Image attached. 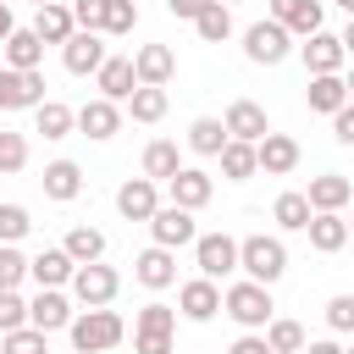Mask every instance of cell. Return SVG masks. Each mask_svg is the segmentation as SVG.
I'll return each mask as SVG.
<instances>
[{
    "mask_svg": "<svg viewBox=\"0 0 354 354\" xmlns=\"http://www.w3.org/2000/svg\"><path fill=\"white\" fill-rule=\"evenodd\" d=\"M238 271L249 277V282H282V271H288V243L282 238H271V232H249V238H238Z\"/></svg>",
    "mask_w": 354,
    "mask_h": 354,
    "instance_id": "1",
    "label": "cell"
},
{
    "mask_svg": "<svg viewBox=\"0 0 354 354\" xmlns=\"http://www.w3.org/2000/svg\"><path fill=\"white\" fill-rule=\"evenodd\" d=\"M66 332H72V348H77V354H105V348H116V343L127 337V321L100 304V310H77Z\"/></svg>",
    "mask_w": 354,
    "mask_h": 354,
    "instance_id": "2",
    "label": "cell"
},
{
    "mask_svg": "<svg viewBox=\"0 0 354 354\" xmlns=\"http://www.w3.org/2000/svg\"><path fill=\"white\" fill-rule=\"evenodd\" d=\"M221 310H227L243 332H266V321L277 315L271 288H266V282H249V277H243V282H232V288L221 293Z\"/></svg>",
    "mask_w": 354,
    "mask_h": 354,
    "instance_id": "3",
    "label": "cell"
},
{
    "mask_svg": "<svg viewBox=\"0 0 354 354\" xmlns=\"http://www.w3.org/2000/svg\"><path fill=\"white\" fill-rule=\"evenodd\" d=\"M72 299L83 304V310H100V304H111L116 293H122V277H116V266H105V260H88V266H77L72 271Z\"/></svg>",
    "mask_w": 354,
    "mask_h": 354,
    "instance_id": "4",
    "label": "cell"
},
{
    "mask_svg": "<svg viewBox=\"0 0 354 354\" xmlns=\"http://www.w3.org/2000/svg\"><path fill=\"white\" fill-rule=\"evenodd\" d=\"M288 50H293V33H288L282 22H271V17L249 22V33H243V55H249L254 66H277V61H288Z\"/></svg>",
    "mask_w": 354,
    "mask_h": 354,
    "instance_id": "5",
    "label": "cell"
},
{
    "mask_svg": "<svg viewBox=\"0 0 354 354\" xmlns=\"http://www.w3.org/2000/svg\"><path fill=\"white\" fill-rule=\"evenodd\" d=\"M194 266H199V277H210V282L232 277V271H238V238H227V232H199V238H194Z\"/></svg>",
    "mask_w": 354,
    "mask_h": 354,
    "instance_id": "6",
    "label": "cell"
},
{
    "mask_svg": "<svg viewBox=\"0 0 354 354\" xmlns=\"http://www.w3.org/2000/svg\"><path fill=\"white\" fill-rule=\"evenodd\" d=\"M44 72H17V66H0V111H33L44 94Z\"/></svg>",
    "mask_w": 354,
    "mask_h": 354,
    "instance_id": "7",
    "label": "cell"
},
{
    "mask_svg": "<svg viewBox=\"0 0 354 354\" xmlns=\"http://www.w3.org/2000/svg\"><path fill=\"white\" fill-rule=\"evenodd\" d=\"M72 315H77V310H72V299H66L61 288H39V293L28 299V326H39L44 337L61 332V326H72Z\"/></svg>",
    "mask_w": 354,
    "mask_h": 354,
    "instance_id": "8",
    "label": "cell"
},
{
    "mask_svg": "<svg viewBox=\"0 0 354 354\" xmlns=\"http://www.w3.org/2000/svg\"><path fill=\"white\" fill-rule=\"evenodd\" d=\"M299 55H304V72H310V77H315V72H343V66H348L343 39H337V33H326V28H315V33L299 44Z\"/></svg>",
    "mask_w": 354,
    "mask_h": 354,
    "instance_id": "9",
    "label": "cell"
},
{
    "mask_svg": "<svg viewBox=\"0 0 354 354\" xmlns=\"http://www.w3.org/2000/svg\"><path fill=\"white\" fill-rule=\"evenodd\" d=\"M149 232H155V243H160V249H183V243H194V238H199L194 210H183V205H160V210L149 216Z\"/></svg>",
    "mask_w": 354,
    "mask_h": 354,
    "instance_id": "10",
    "label": "cell"
},
{
    "mask_svg": "<svg viewBox=\"0 0 354 354\" xmlns=\"http://www.w3.org/2000/svg\"><path fill=\"white\" fill-rule=\"evenodd\" d=\"M61 61H66L72 77H88V72H100V61H105V39H100L94 28H77V33L61 44Z\"/></svg>",
    "mask_w": 354,
    "mask_h": 354,
    "instance_id": "11",
    "label": "cell"
},
{
    "mask_svg": "<svg viewBox=\"0 0 354 354\" xmlns=\"http://www.w3.org/2000/svg\"><path fill=\"white\" fill-rule=\"evenodd\" d=\"M221 127H227V138L260 144V138L271 133V116H266V105H254V100H232V105H227V116H221Z\"/></svg>",
    "mask_w": 354,
    "mask_h": 354,
    "instance_id": "12",
    "label": "cell"
},
{
    "mask_svg": "<svg viewBox=\"0 0 354 354\" xmlns=\"http://www.w3.org/2000/svg\"><path fill=\"white\" fill-rule=\"evenodd\" d=\"M166 194H171V205H183V210H205L210 194H216V183H210V171H199V166H177V177H166Z\"/></svg>",
    "mask_w": 354,
    "mask_h": 354,
    "instance_id": "13",
    "label": "cell"
},
{
    "mask_svg": "<svg viewBox=\"0 0 354 354\" xmlns=\"http://www.w3.org/2000/svg\"><path fill=\"white\" fill-rule=\"evenodd\" d=\"M133 72H138V83L166 88V83L177 77V50H171V44H138V50H133Z\"/></svg>",
    "mask_w": 354,
    "mask_h": 354,
    "instance_id": "14",
    "label": "cell"
},
{
    "mask_svg": "<svg viewBox=\"0 0 354 354\" xmlns=\"http://www.w3.org/2000/svg\"><path fill=\"white\" fill-rule=\"evenodd\" d=\"M77 133H88V138H116V133H122V105L105 100V94L83 100V105H77Z\"/></svg>",
    "mask_w": 354,
    "mask_h": 354,
    "instance_id": "15",
    "label": "cell"
},
{
    "mask_svg": "<svg viewBox=\"0 0 354 354\" xmlns=\"http://www.w3.org/2000/svg\"><path fill=\"white\" fill-rule=\"evenodd\" d=\"M116 210H122L127 221H149V216L160 210V183H149V177H127V183L116 188Z\"/></svg>",
    "mask_w": 354,
    "mask_h": 354,
    "instance_id": "16",
    "label": "cell"
},
{
    "mask_svg": "<svg viewBox=\"0 0 354 354\" xmlns=\"http://www.w3.org/2000/svg\"><path fill=\"white\" fill-rule=\"evenodd\" d=\"M216 310H221V288H216L210 277H194V282L177 288V315H183V321H210Z\"/></svg>",
    "mask_w": 354,
    "mask_h": 354,
    "instance_id": "17",
    "label": "cell"
},
{
    "mask_svg": "<svg viewBox=\"0 0 354 354\" xmlns=\"http://www.w3.org/2000/svg\"><path fill=\"white\" fill-rule=\"evenodd\" d=\"M271 22H282L293 39H310L321 28V0H266Z\"/></svg>",
    "mask_w": 354,
    "mask_h": 354,
    "instance_id": "18",
    "label": "cell"
},
{
    "mask_svg": "<svg viewBox=\"0 0 354 354\" xmlns=\"http://www.w3.org/2000/svg\"><path fill=\"white\" fill-rule=\"evenodd\" d=\"M254 160H260L266 177H288V171L299 166V138H288V133H266V138L254 144Z\"/></svg>",
    "mask_w": 354,
    "mask_h": 354,
    "instance_id": "19",
    "label": "cell"
},
{
    "mask_svg": "<svg viewBox=\"0 0 354 354\" xmlns=\"http://www.w3.org/2000/svg\"><path fill=\"white\" fill-rule=\"evenodd\" d=\"M94 83H100V94H105V100H116V105H122V100L138 88L133 55H105V61H100V72H94Z\"/></svg>",
    "mask_w": 354,
    "mask_h": 354,
    "instance_id": "20",
    "label": "cell"
},
{
    "mask_svg": "<svg viewBox=\"0 0 354 354\" xmlns=\"http://www.w3.org/2000/svg\"><path fill=\"white\" fill-rule=\"evenodd\" d=\"M133 277H138L144 288H155V293H160V288H171V282H177V249H160V243H155V249H144V254L133 260Z\"/></svg>",
    "mask_w": 354,
    "mask_h": 354,
    "instance_id": "21",
    "label": "cell"
},
{
    "mask_svg": "<svg viewBox=\"0 0 354 354\" xmlns=\"http://www.w3.org/2000/svg\"><path fill=\"white\" fill-rule=\"evenodd\" d=\"M33 33H39L44 44H66V39L77 33V22H72V6H66V0L33 6Z\"/></svg>",
    "mask_w": 354,
    "mask_h": 354,
    "instance_id": "22",
    "label": "cell"
},
{
    "mask_svg": "<svg viewBox=\"0 0 354 354\" xmlns=\"http://www.w3.org/2000/svg\"><path fill=\"white\" fill-rule=\"evenodd\" d=\"M304 199H310V210H343V205L354 199V183H348L343 171H321V177H310Z\"/></svg>",
    "mask_w": 354,
    "mask_h": 354,
    "instance_id": "23",
    "label": "cell"
},
{
    "mask_svg": "<svg viewBox=\"0 0 354 354\" xmlns=\"http://www.w3.org/2000/svg\"><path fill=\"white\" fill-rule=\"evenodd\" d=\"M72 271H77V260H72L66 249H39V254L28 260V277H33L39 288H66Z\"/></svg>",
    "mask_w": 354,
    "mask_h": 354,
    "instance_id": "24",
    "label": "cell"
},
{
    "mask_svg": "<svg viewBox=\"0 0 354 354\" xmlns=\"http://www.w3.org/2000/svg\"><path fill=\"white\" fill-rule=\"evenodd\" d=\"M0 50H6V66H17V72H39V61H44V39L33 28H11Z\"/></svg>",
    "mask_w": 354,
    "mask_h": 354,
    "instance_id": "25",
    "label": "cell"
},
{
    "mask_svg": "<svg viewBox=\"0 0 354 354\" xmlns=\"http://www.w3.org/2000/svg\"><path fill=\"white\" fill-rule=\"evenodd\" d=\"M304 100H310V111H321V116H332V111H343V105H348V88H343V72H315V77H310V88H304Z\"/></svg>",
    "mask_w": 354,
    "mask_h": 354,
    "instance_id": "26",
    "label": "cell"
},
{
    "mask_svg": "<svg viewBox=\"0 0 354 354\" xmlns=\"http://www.w3.org/2000/svg\"><path fill=\"white\" fill-rule=\"evenodd\" d=\"M304 232H310V249H321V254H337V249L348 243V221H343L337 210H315Z\"/></svg>",
    "mask_w": 354,
    "mask_h": 354,
    "instance_id": "27",
    "label": "cell"
},
{
    "mask_svg": "<svg viewBox=\"0 0 354 354\" xmlns=\"http://www.w3.org/2000/svg\"><path fill=\"white\" fill-rule=\"evenodd\" d=\"M77 194H83V166H77V160H50V166H44V199H61V205H66V199H77Z\"/></svg>",
    "mask_w": 354,
    "mask_h": 354,
    "instance_id": "28",
    "label": "cell"
},
{
    "mask_svg": "<svg viewBox=\"0 0 354 354\" xmlns=\"http://www.w3.org/2000/svg\"><path fill=\"white\" fill-rule=\"evenodd\" d=\"M72 127H77V111H72V105H61V100H39V105H33V133L66 138Z\"/></svg>",
    "mask_w": 354,
    "mask_h": 354,
    "instance_id": "29",
    "label": "cell"
},
{
    "mask_svg": "<svg viewBox=\"0 0 354 354\" xmlns=\"http://www.w3.org/2000/svg\"><path fill=\"white\" fill-rule=\"evenodd\" d=\"M216 160H221V177H227V183H249V177L260 171V160H254V144H243V138H227Z\"/></svg>",
    "mask_w": 354,
    "mask_h": 354,
    "instance_id": "30",
    "label": "cell"
},
{
    "mask_svg": "<svg viewBox=\"0 0 354 354\" xmlns=\"http://www.w3.org/2000/svg\"><path fill=\"white\" fill-rule=\"evenodd\" d=\"M177 166H183V155H177V144H171V138H155V144H144V177H149V183H166V177H177Z\"/></svg>",
    "mask_w": 354,
    "mask_h": 354,
    "instance_id": "31",
    "label": "cell"
},
{
    "mask_svg": "<svg viewBox=\"0 0 354 354\" xmlns=\"http://www.w3.org/2000/svg\"><path fill=\"white\" fill-rule=\"evenodd\" d=\"M221 144H227L221 116H194V122H188V149H194V155H221Z\"/></svg>",
    "mask_w": 354,
    "mask_h": 354,
    "instance_id": "32",
    "label": "cell"
},
{
    "mask_svg": "<svg viewBox=\"0 0 354 354\" xmlns=\"http://www.w3.org/2000/svg\"><path fill=\"white\" fill-rule=\"evenodd\" d=\"M271 216H277V227H282V232H304L315 210H310V199H304V194H293V188H288V194H277Z\"/></svg>",
    "mask_w": 354,
    "mask_h": 354,
    "instance_id": "33",
    "label": "cell"
},
{
    "mask_svg": "<svg viewBox=\"0 0 354 354\" xmlns=\"http://www.w3.org/2000/svg\"><path fill=\"white\" fill-rule=\"evenodd\" d=\"M61 249H66L77 266H88V260H105V232L83 221V227H72V232H66V243H61Z\"/></svg>",
    "mask_w": 354,
    "mask_h": 354,
    "instance_id": "34",
    "label": "cell"
},
{
    "mask_svg": "<svg viewBox=\"0 0 354 354\" xmlns=\"http://www.w3.org/2000/svg\"><path fill=\"white\" fill-rule=\"evenodd\" d=\"M122 105L133 111V122H160V116H166V88H155V83H138V88H133Z\"/></svg>",
    "mask_w": 354,
    "mask_h": 354,
    "instance_id": "35",
    "label": "cell"
},
{
    "mask_svg": "<svg viewBox=\"0 0 354 354\" xmlns=\"http://www.w3.org/2000/svg\"><path fill=\"white\" fill-rule=\"evenodd\" d=\"M194 33H199L205 44H221V39L232 33V11H227L221 0H210V6H205V11L194 17Z\"/></svg>",
    "mask_w": 354,
    "mask_h": 354,
    "instance_id": "36",
    "label": "cell"
},
{
    "mask_svg": "<svg viewBox=\"0 0 354 354\" xmlns=\"http://www.w3.org/2000/svg\"><path fill=\"white\" fill-rule=\"evenodd\" d=\"M266 343H271V354H299L304 348V326L288 321V315H271L266 321Z\"/></svg>",
    "mask_w": 354,
    "mask_h": 354,
    "instance_id": "37",
    "label": "cell"
},
{
    "mask_svg": "<svg viewBox=\"0 0 354 354\" xmlns=\"http://www.w3.org/2000/svg\"><path fill=\"white\" fill-rule=\"evenodd\" d=\"M133 28H138V0H105V22H100V33L122 39V33H133Z\"/></svg>",
    "mask_w": 354,
    "mask_h": 354,
    "instance_id": "38",
    "label": "cell"
},
{
    "mask_svg": "<svg viewBox=\"0 0 354 354\" xmlns=\"http://www.w3.org/2000/svg\"><path fill=\"white\" fill-rule=\"evenodd\" d=\"M133 332H177V310L160 304V299H149V304L133 315Z\"/></svg>",
    "mask_w": 354,
    "mask_h": 354,
    "instance_id": "39",
    "label": "cell"
},
{
    "mask_svg": "<svg viewBox=\"0 0 354 354\" xmlns=\"http://www.w3.org/2000/svg\"><path fill=\"white\" fill-rule=\"evenodd\" d=\"M33 232V216L22 210V205H11V199H0V243H22Z\"/></svg>",
    "mask_w": 354,
    "mask_h": 354,
    "instance_id": "40",
    "label": "cell"
},
{
    "mask_svg": "<svg viewBox=\"0 0 354 354\" xmlns=\"http://www.w3.org/2000/svg\"><path fill=\"white\" fill-rule=\"evenodd\" d=\"M22 166H28V138L0 127V177H11V171H22Z\"/></svg>",
    "mask_w": 354,
    "mask_h": 354,
    "instance_id": "41",
    "label": "cell"
},
{
    "mask_svg": "<svg viewBox=\"0 0 354 354\" xmlns=\"http://www.w3.org/2000/svg\"><path fill=\"white\" fill-rule=\"evenodd\" d=\"M0 354H44V332H39V326L0 332Z\"/></svg>",
    "mask_w": 354,
    "mask_h": 354,
    "instance_id": "42",
    "label": "cell"
},
{
    "mask_svg": "<svg viewBox=\"0 0 354 354\" xmlns=\"http://www.w3.org/2000/svg\"><path fill=\"white\" fill-rule=\"evenodd\" d=\"M17 326H28V299L17 288H0V332H17Z\"/></svg>",
    "mask_w": 354,
    "mask_h": 354,
    "instance_id": "43",
    "label": "cell"
},
{
    "mask_svg": "<svg viewBox=\"0 0 354 354\" xmlns=\"http://www.w3.org/2000/svg\"><path fill=\"white\" fill-rule=\"evenodd\" d=\"M22 277H28V254L17 243H0V288H22Z\"/></svg>",
    "mask_w": 354,
    "mask_h": 354,
    "instance_id": "44",
    "label": "cell"
},
{
    "mask_svg": "<svg viewBox=\"0 0 354 354\" xmlns=\"http://www.w3.org/2000/svg\"><path fill=\"white\" fill-rule=\"evenodd\" d=\"M326 326L332 332H354V293H332L326 299Z\"/></svg>",
    "mask_w": 354,
    "mask_h": 354,
    "instance_id": "45",
    "label": "cell"
},
{
    "mask_svg": "<svg viewBox=\"0 0 354 354\" xmlns=\"http://www.w3.org/2000/svg\"><path fill=\"white\" fill-rule=\"evenodd\" d=\"M177 332H133V354H171Z\"/></svg>",
    "mask_w": 354,
    "mask_h": 354,
    "instance_id": "46",
    "label": "cell"
},
{
    "mask_svg": "<svg viewBox=\"0 0 354 354\" xmlns=\"http://www.w3.org/2000/svg\"><path fill=\"white\" fill-rule=\"evenodd\" d=\"M72 22L100 33V22H105V0H72Z\"/></svg>",
    "mask_w": 354,
    "mask_h": 354,
    "instance_id": "47",
    "label": "cell"
},
{
    "mask_svg": "<svg viewBox=\"0 0 354 354\" xmlns=\"http://www.w3.org/2000/svg\"><path fill=\"white\" fill-rule=\"evenodd\" d=\"M332 138H337V144H348V149H354V100H348V105H343V111H332Z\"/></svg>",
    "mask_w": 354,
    "mask_h": 354,
    "instance_id": "48",
    "label": "cell"
},
{
    "mask_svg": "<svg viewBox=\"0 0 354 354\" xmlns=\"http://www.w3.org/2000/svg\"><path fill=\"white\" fill-rule=\"evenodd\" d=\"M227 354H271V343H266V332H243Z\"/></svg>",
    "mask_w": 354,
    "mask_h": 354,
    "instance_id": "49",
    "label": "cell"
},
{
    "mask_svg": "<svg viewBox=\"0 0 354 354\" xmlns=\"http://www.w3.org/2000/svg\"><path fill=\"white\" fill-rule=\"evenodd\" d=\"M205 6H210V0H166V11H171V17H183V22H194Z\"/></svg>",
    "mask_w": 354,
    "mask_h": 354,
    "instance_id": "50",
    "label": "cell"
},
{
    "mask_svg": "<svg viewBox=\"0 0 354 354\" xmlns=\"http://www.w3.org/2000/svg\"><path fill=\"white\" fill-rule=\"evenodd\" d=\"M299 354H343V343H332V337H315V343H304Z\"/></svg>",
    "mask_w": 354,
    "mask_h": 354,
    "instance_id": "51",
    "label": "cell"
},
{
    "mask_svg": "<svg viewBox=\"0 0 354 354\" xmlns=\"http://www.w3.org/2000/svg\"><path fill=\"white\" fill-rule=\"evenodd\" d=\"M11 28H17V17H11V6L0 0V44H6V33H11Z\"/></svg>",
    "mask_w": 354,
    "mask_h": 354,
    "instance_id": "52",
    "label": "cell"
},
{
    "mask_svg": "<svg viewBox=\"0 0 354 354\" xmlns=\"http://www.w3.org/2000/svg\"><path fill=\"white\" fill-rule=\"evenodd\" d=\"M337 39H343V50H348V61H354V17H348V28H343Z\"/></svg>",
    "mask_w": 354,
    "mask_h": 354,
    "instance_id": "53",
    "label": "cell"
},
{
    "mask_svg": "<svg viewBox=\"0 0 354 354\" xmlns=\"http://www.w3.org/2000/svg\"><path fill=\"white\" fill-rule=\"evenodd\" d=\"M343 88H348V100H354V66H348V72H343Z\"/></svg>",
    "mask_w": 354,
    "mask_h": 354,
    "instance_id": "54",
    "label": "cell"
},
{
    "mask_svg": "<svg viewBox=\"0 0 354 354\" xmlns=\"http://www.w3.org/2000/svg\"><path fill=\"white\" fill-rule=\"evenodd\" d=\"M337 6H343V11H348V17H354V0H337Z\"/></svg>",
    "mask_w": 354,
    "mask_h": 354,
    "instance_id": "55",
    "label": "cell"
},
{
    "mask_svg": "<svg viewBox=\"0 0 354 354\" xmlns=\"http://www.w3.org/2000/svg\"><path fill=\"white\" fill-rule=\"evenodd\" d=\"M348 238H354V221H348Z\"/></svg>",
    "mask_w": 354,
    "mask_h": 354,
    "instance_id": "56",
    "label": "cell"
},
{
    "mask_svg": "<svg viewBox=\"0 0 354 354\" xmlns=\"http://www.w3.org/2000/svg\"><path fill=\"white\" fill-rule=\"evenodd\" d=\"M343 354H354V343H348V348H343Z\"/></svg>",
    "mask_w": 354,
    "mask_h": 354,
    "instance_id": "57",
    "label": "cell"
},
{
    "mask_svg": "<svg viewBox=\"0 0 354 354\" xmlns=\"http://www.w3.org/2000/svg\"><path fill=\"white\" fill-rule=\"evenodd\" d=\"M33 6H50V0H33Z\"/></svg>",
    "mask_w": 354,
    "mask_h": 354,
    "instance_id": "58",
    "label": "cell"
}]
</instances>
